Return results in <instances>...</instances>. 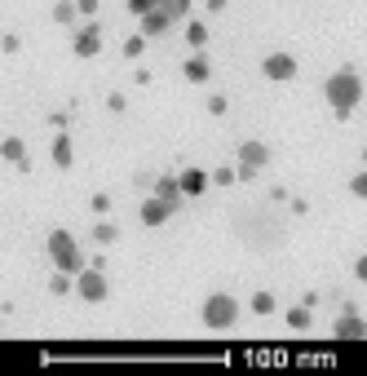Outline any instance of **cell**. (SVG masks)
I'll list each match as a JSON object with an SVG mask.
<instances>
[{
  "mask_svg": "<svg viewBox=\"0 0 367 376\" xmlns=\"http://www.w3.org/2000/svg\"><path fill=\"white\" fill-rule=\"evenodd\" d=\"M323 97H327L332 116H337V120H349V116H354V107L363 102V80H359V71H349V67L332 71L327 85H323Z\"/></svg>",
  "mask_w": 367,
  "mask_h": 376,
  "instance_id": "1",
  "label": "cell"
},
{
  "mask_svg": "<svg viewBox=\"0 0 367 376\" xmlns=\"http://www.w3.org/2000/svg\"><path fill=\"white\" fill-rule=\"evenodd\" d=\"M199 319H204L208 332H226L239 323V301L230 297V292H212V297L204 301V310H199Z\"/></svg>",
  "mask_w": 367,
  "mask_h": 376,
  "instance_id": "2",
  "label": "cell"
},
{
  "mask_svg": "<svg viewBox=\"0 0 367 376\" xmlns=\"http://www.w3.org/2000/svg\"><path fill=\"white\" fill-rule=\"evenodd\" d=\"M49 257H54V266L66 270V274H80V270H85V253H80V243L66 235V231H54V235H49Z\"/></svg>",
  "mask_w": 367,
  "mask_h": 376,
  "instance_id": "3",
  "label": "cell"
},
{
  "mask_svg": "<svg viewBox=\"0 0 367 376\" xmlns=\"http://www.w3.org/2000/svg\"><path fill=\"white\" fill-rule=\"evenodd\" d=\"M76 292H80L89 305H102V301L111 297V284H107L102 266H85V270H80V274H76Z\"/></svg>",
  "mask_w": 367,
  "mask_h": 376,
  "instance_id": "4",
  "label": "cell"
},
{
  "mask_svg": "<svg viewBox=\"0 0 367 376\" xmlns=\"http://www.w3.org/2000/svg\"><path fill=\"white\" fill-rule=\"evenodd\" d=\"M97 54H102V27L85 23L76 31V58H97Z\"/></svg>",
  "mask_w": 367,
  "mask_h": 376,
  "instance_id": "5",
  "label": "cell"
},
{
  "mask_svg": "<svg viewBox=\"0 0 367 376\" xmlns=\"http://www.w3.org/2000/svg\"><path fill=\"white\" fill-rule=\"evenodd\" d=\"M332 332H337V341H367V323L359 319L354 305H345V315L337 319V328H332Z\"/></svg>",
  "mask_w": 367,
  "mask_h": 376,
  "instance_id": "6",
  "label": "cell"
},
{
  "mask_svg": "<svg viewBox=\"0 0 367 376\" xmlns=\"http://www.w3.org/2000/svg\"><path fill=\"white\" fill-rule=\"evenodd\" d=\"M173 212H177V204H169L164 195H151V200L142 204V212H138V217H142V226H164V222L173 217Z\"/></svg>",
  "mask_w": 367,
  "mask_h": 376,
  "instance_id": "7",
  "label": "cell"
},
{
  "mask_svg": "<svg viewBox=\"0 0 367 376\" xmlns=\"http://www.w3.org/2000/svg\"><path fill=\"white\" fill-rule=\"evenodd\" d=\"M261 75H265V80H279V85H283V80L296 75V58H292V54H270V58L261 62Z\"/></svg>",
  "mask_w": 367,
  "mask_h": 376,
  "instance_id": "8",
  "label": "cell"
},
{
  "mask_svg": "<svg viewBox=\"0 0 367 376\" xmlns=\"http://www.w3.org/2000/svg\"><path fill=\"white\" fill-rule=\"evenodd\" d=\"M239 164L243 169H265V164H270V146H265V142H257V138H248V142H239Z\"/></svg>",
  "mask_w": 367,
  "mask_h": 376,
  "instance_id": "9",
  "label": "cell"
},
{
  "mask_svg": "<svg viewBox=\"0 0 367 376\" xmlns=\"http://www.w3.org/2000/svg\"><path fill=\"white\" fill-rule=\"evenodd\" d=\"M177 182H181V195H186V200H199V195L212 186V173H204V169H181Z\"/></svg>",
  "mask_w": 367,
  "mask_h": 376,
  "instance_id": "10",
  "label": "cell"
},
{
  "mask_svg": "<svg viewBox=\"0 0 367 376\" xmlns=\"http://www.w3.org/2000/svg\"><path fill=\"white\" fill-rule=\"evenodd\" d=\"M169 9H164V5H155L151 13H142V36L146 40H155V36H164V31H169Z\"/></svg>",
  "mask_w": 367,
  "mask_h": 376,
  "instance_id": "11",
  "label": "cell"
},
{
  "mask_svg": "<svg viewBox=\"0 0 367 376\" xmlns=\"http://www.w3.org/2000/svg\"><path fill=\"white\" fill-rule=\"evenodd\" d=\"M0 159H9V164H18L23 173L31 169V159H27V146H23V138H5V142H0Z\"/></svg>",
  "mask_w": 367,
  "mask_h": 376,
  "instance_id": "12",
  "label": "cell"
},
{
  "mask_svg": "<svg viewBox=\"0 0 367 376\" xmlns=\"http://www.w3.org/2000/svg\"><path fill=\"white\" fill-rule=\"evenodd\" d=\"M181 75H186L191 85H204V80L212 75V67H208V58H204V54H195V58H186V67H181Z\"/></svg>",
  "mask_w": 367,
  "mask_h": 376,
  "instance_id": "13",
  "label": "cell"
},
{
  "mask_svg": "<svg viewBox=\"0 0 367 376\" xmlns=\"http://www.w3.org/2000/svg\"><path fill=\"white\" fill-rule=\"evenodd\" d=\"M54 164L58 169H71L76 164V146H71V138H66V133L54 138Z\"/></svg>",
  "mask_w": 367,
  "mask_h": 376,
  "instance_id": "14",
  "label": "cell"
},
{
  "mask_svg": "<svg viewBox=\"0 0 367 376\" xmlns=\"http://www.w3.org/2000/svg\"><path fill=\"white\" fill-rule=\"evenodd\" d=\"M155 195H164L169 204H181V200H186V195H181V182H177V177H169V173L155 177Z\"/></svg>",
  "mask_w": 367,
  "mask_h": 376,
  "instance_id": "15",
  "label": "cell"
},
{
  "mask_svg": "<svg viewBox=\"0 0 367 376\" xmlns=\"http://www.w3.org/2000/svg\"><path fill=\"white\" fill-rule=\"evenodd\" d=\"M310 319H314V310H310L306 301L288 310V328H292V332H306V328H310Z\"/></svg>",
  "mask_w": 367,
  "mask_h": 376,
  "instance_id": "16",
  "label": "cell"
},
{
  "mask_svg": "<svg viewBox=\"0 0 367 376\" xmlns=\"http://www.w3.org/2000/svg\"><path fill=\"white\" fill-rule=\"evenodd\" d=\"M80 18V9H76V0H58L54 5V23H62V27H71Z\"/></svg>",
  "mask_w": 367,
  "mask_h": 376,
  "instance_id": "17",
  "label": "cell"
},
{
  "mask_svg": "<svg viewBox=\"0 0 367 376\" xmlns=\"http://www.w3.org/2000/svg\"><path fill=\"white\" fill-rule=\"evenodd\" d=\"M115 239H120L115 222H97V226H93V243H97V248H107V243H115Z\"/></svg>",
  "mask_w": 367,
  "mask_h": 376,
  "instance_id": "18",
  "label": "cell"
},
{
  "mask_svg": "<svg viewBox=\"0 0 367 376\" xmlns=\"http://www.w3.org/2000/svg\"><path fill=\"white\" fill-rule=\"evenodd\" d=\"M248 305H253V315H275V292H257V297L253 301H248Z\"/></svg>",
  "mask_w": 367,
  "mask_h": 376,
  "instance_id": "19",
  "label": "cell"
},
{
  "mask_svg": "<svg viewBox=\"0 0 367 376\" xmlns=\"http://www.w3.org/2000/svg\"><path fill=\"white\" fill-rule=\"evenodd\" d=\"M186 44H191V49H204V44H208V27H204V23H191V27H186Z\"/></svg>",
  "mask_w": 367,
  "mask_h": 376,
  "instance_id": "20",
  "label": "cell"
},
{
  "mask_svg": "<svg viewBox=\"0 0 367 376\" xmlns=\"http://www.w3.org/2000/svg\"><path fill=\"white\" fill-rule=\"evenodd\" d=\"M71 288H76V284H71V274H66V270H58L54 279H49V292H54V297H66Z\"/></svg>",
  "mask_w": 367,
  "mask_h": 376,
  "instance_id": "21",
  "label": "cell"
},
{
  "mask_svg": "<svg viewBox=\"0 0 367 376\" xmlns=\"http://www.w3.org/2000/svg\"><path fill=\"white\" fill-rule=\"evenodd\" d=\"M160 5L169 9V18H173V23H177V18H186V13H191V0H160Z\"/></svg>",
  "mask_w": 367,
  "mask_h": 376,
  "instance_id": "22",
  "label": "cell"
},
{
  "mask_svg": "<svg viewBox=\"0 0 367 376\" xmlns=\"http://www.w3.org/2000/svg\"><path fill=\"white\" fill-rule=\"evenodd\" d=\"M142 49H146V36L138 31V36H128V40H124V58H142Z\"/></svg>",
  "mask_w": 367,
  "mask_h": 376,
  "instance_id": "23",
  "label": "cell"
},
{
  "mask_svg": "<svg viewBox=\"0 0 367 376\" xmlns=\"http://www.w3.org/2000/svg\"><path fill=\"white\" fill-rule=\"evenodd\" d=\"M89 208H93V217H107V212H111V195H102V190H97L93 200H89Z\"/></svg>",
  "mask_w": 367,
  "mask_h": 376,
  "instance_id": "24",
  "label": "cell"
},
{
  "mask_svg": "<svg viewBox=\"0 0 367 376\" xmlns=\"http://www.w3.org/2000/svg\"><path fill=\"white\" fill-rule=\"evenodd\" d=\"M226 111H230L226 93H212V97H208V116H226Z\"/></svg>",
  "mask_w": 367,
  "mask_h": 376,
  "instance_id": "25",
  "label": "cell"
},
{
  "mask_svg": "<svg viewBox=\"0 0 367 376\" xmlns=\"http://www.w3.org/2000/svg\"><path fill=\"white\" fill-rule=\"evenodd\" d=\"M235 177H239L235 169H217L212 173V186H235Z\"/></svg>",
  "mask_w": 367,
  "mask_h": 376,
  "instance_id": "26",
  "label": "cell"
},
{
  "mask_svg": "<svg viewBox=\"0 0 367 376\" xmlns=\"http://www.w3.org/2000/svg\"><path fill=\"white\" fill-rule=\"evenodd\" d=\"M160 5V0H128V13H138V18H142V13H151Z\"/></svg>",
  "mask_w": 367,
  "mask_h": 376,
  "instance_id": "27",
  "label": "cell"
},
{
  "mask_svg": "<svg viewBox=\"0 0 367 376\" xmlns=\"http://www.w3.org/2000/svg\"><path fill=\"white\" fill-rule=\"evenodd\" d=\"M349 190H354L359 200H367V169H363V173H354V182H349Z\"/></svg>",
  "mask_w": 367,
  "mask_h": 376,
  "instance_id": "28",
  "label": "cell"
},
{
  "mask_svg": "<svg viewBox=\"0 0 367 376\" xmlns=\"http://www.w3.org/2000/svg\"><path fill=\"white\" fill-rule=\"evenodd\" d=\"M0 49H5V54H18V49H23V40L9 31V36H0Z\"/></svg>",
  "mask_w": 367,
  "mask_h": 376,
  "instance_id": "29",
  "label": "cell"
},
{
  "mask_svg": "<svg viewBox=\"0 0 367 376\" xmlns=\"http://www.w3.org/2000/svg\"><path fill=\"white\" fill-rule=\"evenodd\" d=\"M107 107H111V111H115V116H120V111H124V107H128V97H124V93H111V97H107Z\"/></svg>",
  "mask_w": 367,
  "mask_h": 376,
  "instance_id": "30",
  "label": "cell"
},
{
  "mask_svg": "<svg viewBox=\"0 0 367 376\" xmlns=\"http://www.w3.org/2000/svg\"><path fill=\"white\" fill-rule=\"evenodd\" d=\"M354 279H359V284H367V253L354 261Z\"/></svg>",
  "mask_w": 367,
  "mask_h": 376,
  "instance_id": "31",
  "label": "cell"
},
{
  "mask_svg": "<svg viewBox=\"0 0 367 376\" xmlns=\"http://www.w3.org/2000/svg\"><path fill=\"white\" fill-rule=\"evenodd\" d=\"M76 9L85 13V18H93V13H97V0H76Z\"/></svg>",
  "mask_w": 367,
  "mask_h": 376,
  "instance_id": "32",
  "label": "cell"
},
{
  "mask_svg": "<svg viewBox=\"0 0 367 376\" xmlns=\"http://www.w3.org/2000/svg\"><path fill=\"white\" fill-rule=\"evenodd\" d=\"M204 5H208V13H222V9H226V0H204Z\"/></svg>",
  "mask_w": 367,
  "mask_h": 376,
  "instance_id": "33",
  "label": "cell"
},
{
  "mask_svg": "<svg viewBox=\"0 0 367 376\" xmlns=\"http://www.w3.org/2000/svg\"><path fill=\"white\" fill-rule=\"evenodd\" d=\"M0 332H5V319H0Z\"/></svg>",
  "mask_w": 367,
  "mask_h": 376,
  "instance_id": "34",
  "label": "cell"
},
{
  "mask_svg": "<svg viewBox=\"0 0 367 376\" xmlns=\"http://www.w3.org/2000/svg\"><path fill=\"white\" fill-rule=\"evenodd\" d=\"M363 164H367V151H363Z\"/></svg>",
  "mask_w": 367,
  "mask_h": 376,
  "instance_id": "35",
  "label": "cell"
}]
</instances>
